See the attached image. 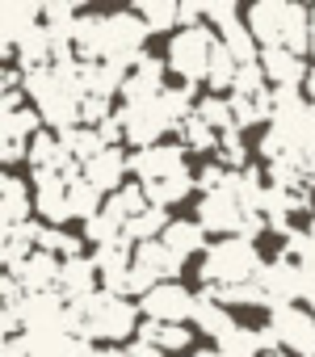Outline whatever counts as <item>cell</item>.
Segmentation results:
<instances>
[{
    "label": "cell",
    "instance_id": "obj_1",
    "mask_svg": "<svg viewBox=\"0 0 315 357\" xmlns=\"http://www.w3.org/2000/svg\"><path fill=\"white\" fill-rule=\"evenodd\" d=\"M265 261L256 252V240H244V236H231V240H219L206 248L202 257V290H231V286H252L261 278Z\"/></svg>",
    "mask_w": 315,
    "mask_h": 357
},
{
    "label": "cell",
    "instance_id": "obj_2",
    "mask_svg": "<svg viewBox=\"0 0 315 357\" xmlns=\"http://www.w3.org/2000/svg\"><path fill=\"white\" fill-rule=\"evenodd\" d=\"M72 311L80 319V336L93 340V344L101 340L105 349H118L130 332H139V303L105 294V290H97L84 303H72Z\"/></svg>",
    "mask_w": 315,
    "mask_h": 357
},
{
    "label": "cell",
    "instance_id": "obj_3",
    "mask_svg": "<svg viewBox=\"0 0 315 357\" xmlns=\"http://www.w3.org/2000/svg\"><path fill=\"white\" fill-rule=\"evenodd\" d=\"M215 30L198 26V30H177L169 43V72L181 76V84H202L210 76V51H215Z\"/></svg>",
    "mask_w": 315,
    "mask_h": 357
},
{
    "label": "cell",
    "instance_id": "obj_4",
    "mask_svg": "<svg viewBox=\"0 0 315 357\" xmlns=\"http://www.w3.org/2000/svg\"><path fill=\"white\" fill-rule=\"evenodd\" d=\"M248 206L240 202V194H236V172H227V185L223 190H215V194H202L198 198V223L206 227V231H215V236H244V223H248Z\"/></svg>",
    "mask_w": 315,
    "mask_h": 357
},
{
    "label": "cell",
    "instance_id": "obj_5",
    "mask_svg": "<svg viewBox=\"0 0 315 357\" xmlns=\"http://www.w3.org/2000/svg\"><path fill=\"white\" fill-rule=\"evenodd\" d=\"M269 332L290 357H315V315L307 307H277L269 311Z\"/></svg>",
    "mask_w": 315,
    "mask_h": 357
},
{
    "label": "cell",
    "instance_id": "obj_6",
    "mask_svg": "<svg viewBox=\"0 0 315 357\" xmlns=\"http://www.w3.org/2000/svg\"><path fill=\"white\" fill-rule=\"evenodd\" d=\"M185 143H160V147H147V151H135L130 155V172L139 185H155V181H169V176H181L190 172L185 164Z\"/></svg>",
    "mask_w": 315,
    "mask_h": 357
},
{
    "label": "cell",
    "instance_id": "obj_7",
    "mask_svg": "<svg viewBox=\"0 0 315 357\" xmlns=\"http://www.w3.org/2000/svg\"><path fill=\"white\" fill-rule=\"evenodd\" d=\"M256 290H261V298H265L269 311H277V307H294V298H302V269H298L290 257L277 252V261H269V265L261 269Z\"/></svg>",
    "mask_w": 315,
    "mask_h": 357
},
{
    "label": "cell",
    "instance_id": "obj_8",
    "mask_svg": "<svg viewBox=\"0 0 315 357\" xmlns=\"http://www.w3.org/2000/svg\"><path fill=\"white\" fill-rule=\"evenodd\" d=\"M194 307H198V298L181 282H160L151 294L139 298V311L155 324H185V319H194Z\"/></svg>",
    "mask_w": 315,
    "mask_h": 357
},
{
    "label": "cell",
    "instance_id": "obj_9",
    "mask_svg": "<svg viewBox=\"0 0 315 357\" xmlns=\"http://www.w3.org/2000/svg\"><path fill=\"white\" fill-rule=\"evenodd\" d=\"M43 9L47 5H30V0H9V5H0V55L5 59H17L22 38L34 26H43Z\"/></svg>",
    "mask_w": 315,
    "mask_h": 357
},
{
    "label": "cell",
    "instance_id": "obj_10",
    "mask_svg": "<svg viewBox=\"0 0 315 357\" xmlns=\"http://www.w3.org/2000/svg\"><path fill=\"white\" fill-rule=\"evenodd\" d=\"M34 211L47 219V227H59L72 219V185L59 172H38L34 176Z\"/></svg>",
    "mask_w": 315,
    "mask_h": 357
},
{
    "label": "cell",
    "instance_id": "obj_11",
    "mask_svg": "<svg viewBox=\"0 0 315 357\" xmlns=\"http://www.w3.org/2000/svg\"><path fill=\"white\" fill-rule=\"evenodd\" d=\"M164 63L169 59H155V55H143L135 63V72L126 76L122 84V105H143V101H155L164 93Z\"/></svg>",
    "mask_w": 315,
    "mask_h": 357
},
{
    "label": "cell",
    "instance_id": "obj_12",
    "mask_svg": "<svg viewBox=\"0 0 315 357\" xmlns=\"http://www.w3.org/2000/svg\"><path fill=\"white\" fill-rule=\"evenodd\" d=\"M290 22V0H256L248 9V30L261 47H282Z\"/></svg>",
    "mask_w": 315,
    "mask_h": 357
},
{
    "label": "cell",
    "instance_id": "obj_13",
    "mask_svg": "<svg viewBox=\"0 0 315 357\" xmlns=\"http://www.w3.org/2000/svg\"><path fill=\"white\" fill-rule=\"evenodd\" d=\"M261 72L273 89H302L311 68H302V55H294L286 47H265L261 51Z\"/></svg>",
    "mask_w": 315,
    "mask_h": 357
},
{
    "label": "cell",
    "instance_id": "obj_14",
    "mask_svg": "<svg viewBox=\"0 0 315 357\" xmlns=\"http://www.w3.org/2000/svg\"><path fill=\"white\" fill-rule=\"evenodd\" d=\"M59 269H63L59 257H51V252H30L9 278H17L26 294H47V290H59Z\"/></svg>",
    "mask_w": 315,
    "mask_h": 357
},
{
    "label": "cell",
    "instance_id": "obj_15",
    "mask_svg": "<svg viewBox=\"0 0 315 357\" xmlns=\"http://www.w3.org/2000/svg\"><path fill=\"white\" fill-rule=\"evenodd\" d=\"M30 211H34L30 185L22 181V176L5 172V176H0V223H5V231L26 227V223H30Z\"/></svg>",
    "mask_w": 315,
    "mask_h": 357
},
{
    "label": "cell",
    "instance_id": "obj_16",
    "mask_svg": "<svg viewBox=\"0 0 315 357\" xmlns=\"http://www.w3.org/2000/svg\"><path fill=\"white\" fill-rule=\"evenodd\" d=\"M126 172H130V155H126L122 147H105L101 155H93V160L84 164V181L97 185L101 194H118Z\"/></svg>",
    "mask_w": 315,
    "mask_h": 357
},
{
    "label": "cell",
    "instance_id": "obj_17",
    "mask_svg": "<svg viewBox=\"0 0 315 357\" xmlns=\"http://www.w3.org/2000/svg\"><path fill=\"white\" fill-rule=\"evenodd\" d=\"M97 282H101V273H97V265H93L89 257L63 261V269H59V294H63L68 303L93 298V294H97Z\"/></svg>",
    "mask_w": 315,
    "mask_h": 357
},
{
    "label": "cell",
    "instance_id": "obj_18",
    "mask_svg": "<svg viewBox=\"0 0 315 357\" xmlns=\"http://www.w3.org/2000/svg\"><path fill=\"white\" fill-rule=\"evenodd\" d=\"M160 240H164V248L177 252L181 261H190V257H198V252L206 257V248H210V244H206V227H202L198 219H173Z\"/></svg>",
    "mask_w": 315,
    "mask_h": 357
},
{
    "label": "cell",
    "instance_id": "obj_19",
    "mask_svg": "<svg viewBox=\"0 0 315 357\" xmlns=\"http://www.w3.org/2000/svg\"><path fill=\"white\" fill-rule=\"evenodd\" d=\"M126 68L122 63H80V84H84V97H114V93H122V84H126Z\"/></svg>",
    "mask_w": 315,
    "mask_h": 357
},
{
    "label": "cell",
    "instance_id": "obj_20",
    "mask_svg": "<svg viewBox=\"0 0 315 357\" xmlns=\"http://www.w3.org/2000/svg\"><path fill=\"white\" fill-rule=\"evenodd\" d=\"M139 340L155 344V349L169 357V353H185V349L194 344V332H190L185 324H155V319H143V324H139Z\"/></svg>",
    "mask_w": 315,
    "mask_h": 357
},
{
    "label": "cell",
    "instance_id": "obj_21",
    "mask_svg": "<svg viewBox=\"0 0 315 357\" xmlns=\"http://www.w3.org/2000/svg\"><path fill=\"white\" fill-rule=\"evenodd\" d=\"M135 261H139V265H147L160 282H177V273L185 269V261H181L177 252H169V248H164V240L139 244V248H135Z\"/></svg>",
    "mask_w": 315,
    "mask_h": 357
},
{
    "label": "cell",
    "instance_id": "obj_22",
    "mask_svg": "<svg viewBox=\"0 0 315 357\" xmlns=\"http://www.w3.org/2000/svg\"><path fill=\"white\" fill-rule=\"evenodd\" d=\"M135 13H139V22L151 34H164V30H177L181 26V5H173V0H139Z\"/></svg>",
    "mask_w": 315,
    "mask_h": 357
},
{
    "label": "cell",
    "instance_id": "obj_23",
    "mask_svg": "<svg viewBox=\"0 0 315 357\" xmlns=\"http://www.w3.org/2000/svg\"><path fill=\"white\" fill-rule=\"evenodd\" d=\"M219 43H223L227 51H231V59H236L240 68H244V63H256V59H261V55H256V38H252L248 22H240V17H236V22H227V26L219 30Z\"/></svg>",
    "mask_w": 315,
    "mask_h": 357
},
{
    "label": "cell",
    "instance_id": "obj_24",
    "mask_svg": "<svg viewBox=\"0 0 315 357\" xmlns=\"http://www.w3.org/2000/svg\"><path fill=\"white\" fill-rule=\"evenodd\" d=\"M147 206H151V202H147L143 185L135 181V185H122L118 194H109V202H105V215H114V219H118V223L126 227V223H135V219H139V215H143Z\"/></svg>",
    "mask_w": 315,
    "mask_h": 357
},
{
    "label": "cell",
    "instance_id": "obj_25",
    "mask_svg": "<svg viewBox=\"0 0 315 357\" xmlns=\"http://www.w3.org/2000/svg\"><path fill=\"white\" fill-rule=\"evenodd\" d=\"M194 324L202 328V336H215V340H219V336H223V332H227L236 319H231V311H227L223 303H215L210 294H198V307H194Z\"/></svg>",
    "mask_w": 315,
    "mask_h": 357
},
{
    "label": "cell",
    "instance_id": "obj_26",
    "mask_svg": "<svg viewBox=\"0 0 315 357\" xmlns=\"http://www.w3.org/2000/svg\"><path fill=\"white\" fill-rule=\"evenodd\" d=\"M169 211H160V206H147L135 223H126V240L130 244H151V240H160L164 231H169Z\"/></svg>",
    "mask_w": 315,
    "mask_h": 357
},
{
    "label": "cell",
    "instance_id": "obj_27",
    "mask_svg": "<svg viewBox=\"0 0 315 357\" xmlns=\"http://www.w3.org/2000/svg\"><path fill=\"white\" fill-rule=\"evenodd\" d=\"M210 130H219V135H227V130H236V109H231V97H202L198 101V109H194Z\"/></svg>",
    "mask_w": 315,
    "mask_h": 357
},
{
    "label": "cell",
    "instance_id": "obj_28",
    "mask_svg": "<svg viewBox=\"0 0 315 357\" xmlns=\"http://www.w3.org/2000/svg\"><path fill=\"white\" fill-rule=\"evenodd\" d=\"M236 72H240V63L231 59V51L223 43H215V51H210V76H206V84L215 89V97L236 84Z\"/></svg>",
    "mask_w": 315,
    "mask_h": 357
},
{
    "label": "cell",
    "instance_id": "obj_29",
    "mask_svg": "<svg viewBox=\"0 0 315 357\" xmlns=\"http://www.w3.org/2000/svg\"><path fill=\"white\" fill-rule=\"evenodd\" d=\"M105 211V202H101V190L97 185H89L84 181V176H80V181H72V219H97Z\"/></svg>",
    "mask_w": 315,
    "mask_h": 357
},
{
    "label": "cell",
    "instance_id": "obj_30",
    "mask_svg": "<svg viewBox=\"0 0 315 357\" xmlns=\"http://www.w3.org/2000/svg\"><path fill=\"white\" fill-rule=\"evenodd\" d=\"M84 240L93 244V248H109V244H118V240H126V227L114 219V215H97V219H89L84 223Z\"/></svg>",
    "mask_w": 315,
    "mask_h": 357
},
{
    "label": "cell",
    "instance_id": "obj_31",
    "mask_svg": "<svg viewBox=\"0 0 315 357\" xmlns=\"http://www.w3.org/2000/svg\"><path fill=\"white\" fill-rule=\"evenodd\" d=\"M181 135H185V147H190V151H219V139H223V135H219V130H210L198 114L181 126Z\"/></svg>",
    "mask_w": 315,
    "mask_h": 357
},
{
    "label": "cell",
    "instance_id": "obj_32",
    "mask_svg": "<svg viewBox=\"0 0 315 357\" xmlns=\"http://www.w3.org/2000/svg\"><path fill=\"white\" fill-rule=\"evenodd\" d=\"M265 72H261V59L256 63H244L236 72V84H231V97H265Z\"/></svg>",
    "mask_w": 315,
    "mask_h": 357
},
{
    "label": "cell",
    "instance_id": "obj_33",
    "mask_svg": "<svg viewBox=\"0 0 315 357\" xmlns=\"http://www.w3.org/2000/svg\"><path fill=\"white\" fill-rule=\"evenodd\" d=\"M240 17V9L231 5V0H206V22L215 26V30H223L227 22H236Z\"/></svg>",
    "mask_w": 315,
    "mask_h": 357
},
{
    "label": "cell",
    "instance_id": "obj_34",
    "mask_svg": "<svg viewBox=\"0 0 315 357\" xmlns=\"http://www.w3.org/2000/svg\"><path fill=\"white\" fill-rule=\"evenodd\" d=\"M0 357H30V340L26 336H9L0 344Z\"/></svg>",
    "mask_w": 315,
    "mask_h": 357
},
{
    "label": "cell",
    "instance_id": "obj_35",
    "mask_svg": "<svg viewBox=\"0 0 315 357\" xmlns=\"http://www.w3.org/2000/svg\"><path fill=\"white\" fill-rule=\"evenodd\" d=\"M126 349H130V357H164V353L155 349V344H147V340H139V336H135V340H130Z\"/></svg>",
    "mask_w": 315,
    "mask_h": 357
},
{
    "label": "cell",
    "instance_id": "obj_36",
    "mask_svg": "<svg viewBox=\"0 0 315 357\" xmlns=\"http://www.w3.org/2000/svg\"><path fill=\"white\" fill-rule=\"evenodd\" d=\"M302 303H307V311L315 315V273H311V278H302Z\"/></svg>",
    "mask_w": 315,
    "mask_h": 357
},
{
    "label": "cell",
    "instance_id": "obj_37",
    "mask_svg": "<svg viewBox=\"0 0 315 357\" xmlns=\"http://www.w3.org/2000/svg\"><path fill=\"white\" fill-rule=\"evenodd\" d=\"M302 97H307V101H311V105H315V68H311V72H307V84H302Z\"/></svg>",
    "mask_w": 315,
    "mask_h": 357
},
{
    "label": "cell",
    "instance_id": "obj_38",
    "mask_svg": "<svg viewBox=\"0 0 315 357\" xmlns=\"http://www.w3.org/2000/svg\"><path fill=\"white\" fill-rule=\"evenodd\" d=\"M307 55L315 59V9H311V47H307Z\"/></svg>",
    "mask_w": 315,
    "mask_h": 357
},
{
    "label": "cell",
    "instance_id": "obj_39",
    "mask_svg": "<svg viewBox=\"0 0 315 357\" xmlns=\"http://www.w3.org/2000/svg\"><path fill=\"white\" fill-rule=\"evenodd\" d=\"M194 357H227V353H219V349H202V353H194Z\"/></svg>",
    "mask_w": 315,
    "mask_h": 357
},
{
    "label": "cell",
    "instance_id": "obj_40",
    "mask_svg": "<svg viewBox=\"0 0 315 357\" xmlns=\"http://www.w3.org/2000/svg\"><path fill=\"white\" fill-rule=\"evenodd\" d=\"M261 357H290L286 349H273V353H261Z\"/></svg>",
    "mask_w": 315,
    "mask_h": 357
}]
</instances>
